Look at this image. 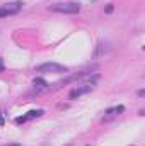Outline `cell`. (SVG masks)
<instances>
[{
    "label": "cell",
    "mask_w": 145,
    "mask_h": 146,
    "mask_svg": "<svg viewBox=\"0 0 145 146\" xmlns=\"http://www.w3.org/2000/svg\"><path fill=\"white\" fill-rule=\"evenodd\" d=\"M5 146H22V145H17V143H10V145H5Z\"/></svg>",
    "instance_id": "8"
},
{
    "label": "cell",
    "mask_w": 145,
    "mask_h": 146,
    "mask_svg": "<svg viewBox=\"0 0 145 146\" xmlns=\"http://www.w3.org/2000/svg\"><path fill=\"white\" fill-rule=\"evenodd\" d=\"M51 12H58V14H79L80 12V5L75 2H67V3H53L50 5Z\"/></svg>",
    "instance_id": "1"
},
{
    "label": "cell",
    "mask_w": 145,
    "mask_h": 146,
    "mask_svg": "<svg viewBox=\"0 0 145 146\" xmlns=\"http://www.w3.org/2000/svg\"><path fill=\"white\" fill-rule=\"evenodd\" d=\"M125 112V107L123 106H116V107H111L104 112V115H103V121H109V119H114V117H118L119 114H123Z\"/></svg>",
    "instance_id": "6"
},
{
    "label": "cell",
    "mask_w": 145,
    "mask_h": 146,
    "mask_svg": "<svg viewBox=\"0 0 145 146\" xmlns=\"http://www.w3.org/2000/svg\"><path fill=\"white\" fill-rule=\"evenodd\" d=\"M44 112L41 109H38V110H31V112H28L26 115H21V117H17L15 119V122L17 124H24V122H28V121H31V119H36V117H41Z\"/></svg>",
    "instance_id": "5"
},
{
    "label": "cell",
    "mask_w": 145,
    "mask_h": 146,
    "mask_svg": "<svg viewBox=\"0 0 145 146\" xmlns=\"http://www.w3.org/2000/svg\"><path fill=\"white\" fill-rule=\"evenodd\" d=\"M21 9H22V2H19V0L9 2V3H5V5L0 7V19L2 17H9V15H15Z\"/></svg>",
    "instance_id": "3"
},
{
    "label": "cell",
    "mask_w": 145,
    "mask_h": 146,
    "mask_svg": "<svg viewBox=\"0 0 145 146\" xmlns=\"http://www.w3.org/2000/svg\"><path fill=\"white\" fill-rule=\"evenodd\" d=\"M92 85H80V87H75L70 90V99H77V97H80V95H85V94H89V92H92Z\"/></svg>",
    "instance_id": "4"
},
{
    "label": "cell",
    "mask_w": 145,
    "mask_h": 146,
    "mask_svg": "<svg viewBox=\"0 0 145 146\" xmlns=\"http://www.w3.org/2000/svg\"><path fill=\"white\" fill-rule=\"evenodd\" d=\"M39 73H55V75H62V73H67L68 68L63 66V65H58V63H43L36 68Z\"/></svg>",
    "instance_id": "2"
},
{
    "label": "cell",
    "mask_w": 145,
    "mask_h": 146,
    "mask_svg": "<svg viewBox=\"0 0 145 146\" xmlns=\"http://www.w3.org/2000/svg\"><path fill=\"white\" fill-rule=\"evenodd\" d=\"M36 85L39 87V88H44V87H48V83H46L43 78H36V80H34V87H36Z\"/></svg>",
    "instance_id": "7"
}]
</instances>
